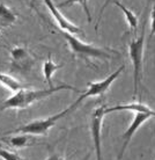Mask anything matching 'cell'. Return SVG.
I'll return each mask as SVG.
<instances>
[{"instance_id":"4fadbf2b","label":"cell","mask_w":155,"mask_h":160,"mask_svg":"<svg viewBox=\"0 0 155 160\" xmlns=\"http://www.w3.org/2000/svg\"><path fill=\"white\" fill-rule=\"evenodd\" d=\"M63 68L61 64H57L56 62H53L51 59V56H49V58L43 63V68H42V72H43V77L45 82L49 87H55L53 84H52V76L59 70V68Z\"/></svg>"},{"instance_id":"9c48e42d","label":"cell","mask_w":155,"mask_h":160,"mask_svg":"<svg viewBox=\"0 0 155 160\" xmlns=\"http://www.w3.org/2000/svg\"><path fill=\"white\" fill-rule=\"evenodd\" d=\"M43 1H44V4H45V6L49 8L51 15L53 16L55 20L57 21V24H58L59 29L71 32L73 35H81V34L84 35L82 28H80L79 26H76V24L72 23L71 21H68L67 19L60 13V11L58 9V7H57V5L53 4L52 0H43Z\"/></svg>"},{"instance_id":"5b68a950","label":"cell","mask_w":155,"mask_h":160,"mask_svg":"<svg viewBox=\"0 0 155 160\" xmlns=\"http://www.w3.org/2000/svg\"><path fill=\"white\" fill-rule=\"evenodd\" d=\"M125 68V65H122L119 68H117L115 72L110 73L107 78H104L103 80L101 81H96V82H88V88L85 91L84 93H81V95L78 100L72 104L73 109H75L78 107V104L81 103L85 99H88V98H93V96H102L104 93H107L109 91V88L111 87V85L114 84L118 77L122 74V72Z\"/></svg>"},{"instance_id":"277c9868","label":"cell","mask_w":155,"mask_h":160,"mask_svg":"<svg viewBox=\"0 0 155 160\" xmlns=\"http://www.w3.org/2000/svg\"><path fill=\"white\" fill-rule=\"evenodd\" d=\"M74 110L72 106L67 107L66 109H64L63 112H57L56 115L52 116H48L45 118H38V120H34L29 123L21 125L19 128L9 130L5 133V136H9V135H15V133H26V135H31V136H43L46 135L49 130L53 128L56 123L59 120H61L63 117H65L68 112Z\"/></svg>"},{"instance_id":"7a4b0ae2","label":"cell","mask_w":155,"mask_h":160,"mask_svg":"<svg viewBox=\"0 0 155 160\" xmlns=\"http://www.w3.org/2000/svg\"><path fill=\"white\" fill-rule=\"evenodd\" d=\"M59 32L64 37V40L66 41L73 57L82 58L87 64L90 63L92 58H99V59H111L112 58V55L109 51L104 50V49L97 48L93 44L86 43L71 32L61 30V29H59Z\"/></svg>"},{"instance_id":"3957f363","label":"cell","mask_w":155,"mask_h":160,"mask_svg":"<svg viewBox=\"0 0 155 160\" xmlns=\"http://www.w3.org/2000/svg\"><path fill=\"white\" fill-rule=\"evenodd\" d=\"M145 29H146V22L143 24L139 36L132 38L128 43V55L133 66V95H132L133 99H135V96L138 94L141 78H143V49H145V34H146Z\"/></svg>"},{"instance_id":"ba28073f","label":"cell","mask_w":155,"mask_h":160,"mask_svg":"<svg viewBox=\"0 0 155 160\" xmlns=\"http://www.w3.org/2000/svg\"><path fill=\"white\" fill-rule=\"evenodd\" d=\"M134 114L135 115H134V117H133V120H132L131 124L128 125V128L125 130V132H124L123 136H122V138H123V145H122V148H120L119 153H118V159H122V158H123L127 146L131 143L132 138H133V136L135 135V132L140 129V127H141L143 123H146L149 118L154 117L152 114H148V112H134Z\"/></svg>"},{"instance_id":"2e32d148","label":"cell","mask_w":155,"mask_h":160,"mask_svg":"<svg viewBox=\"0 0 155 160\" xmlns=\"http://www.w3.org/2000/svg\"><path fill=\"white\" fill-rule=\"evenodd\" d=\"M73 4H79L82 7L85 14L87 16V21L90 23L92 22V13H90V9H89V6H88V0H64V1H61V2L57 5V7L65 8L68 7V6H72Z\"/></svg>"},{"instance_id":"e0dca14e","label":"cell","mask_w":155,"mask_h":160,"mask_svg":"<svg viewBox=\"0 0 155 160\" xmlns=\"http://www.w3.org/2000/svg\"><path fill=\"white\" fill-rule=\"evenodd\" d=\"M0 158L2 160H23L16 152L9 151L7 148L0 146Z\"/></svg>"},{"instance_id":"9a60e30c","label":"cell","mask_w":155,"mask_h":160,"mask_svg":"<svg viewBox=\"0 0 155 160\" xmlns=\"http://www.w3.org/2000/svg\"><path fill=\"white\" fill-rule=\"evenodd\" d=\"M0 84L14 93L22 89V88L28 87V85L26 86L23 82H21L20 80L15 79L14 77L9 76V74H6V73H1V72H0Z\"/></svg>"},{"instance_id":"6da1fadb","label":"cell","mask_w":155,"mask_h":160,"mask_svg":"<svg viewBox=\"0 0 155 160\" xmlns=\"http://www.w3.org/2000/svg\"><path fill=\"white\" fill-rule=\"evenodd\" d=\"M74 91L75 93H81L80 89L73 87L71 85H59L55 87H48L43 89H29V88H22L9 96L8 99L0 104V112H5L7 109H24L31 106L34 102L46 99L52 94L59 92V91Z\"/></svg>"},{"instance_id":"d6986e66","label":"cell","mask_w":155,"mask_h":160,"mask_svg":"<svg viewBox=\"0 0 155 160\" xmlns=\"http://www.w3.org/2000/svg\"><path fill=\"white\" fill-rule=\"evenodd\" d=\"M110 1H111V0H105V1H104L103 6H102V8H101V11H99V19H97V22H96L95 30H97V29H99V20H101V18H102V15H103V13H104V11H105V8L108 7V5L110 4Z\"/></svg>"},{"instance_id":"52a82bcc","label":"cell","mask_w":155,"mask_h":160,"mask_svg":"<svg viewBox=\"0 0 155 160\" xmlns=\"http://www.w3.org/2000/svg\"><path fill=\"white\" fill-rule=\"evenodd\" d=\"M34 64L30 52L23 47H14L11 50V71L12 72H27Z\"/></svg>"},{"instance_id":"8fae6325","label":"cell","mask_w":155,"mask_h":160,"mask_svg":"<svg viewBox=\"0 0 155 160\" xmlns=\"http://www.w3.org/2000/svg\"><path fill=\"white\" fill-rule=\"evenodd\" d=\"M0 140L7 143L9 146L14 148H23L27 146H31L35 143L31 135H26V133H15V136L9 135L6 137H0Z\"/></svg>"},{"instance_id":"7c38bea8","label":"cell","mask_w":155,"mask_h":160,"mask_svg":"<svg viewBox=\"0 0 155 160\" xmlns=\"http://www.w3.org/2000/svg\"><path fill=\"white\" fill-rule=\"evenodd\" d=\"M114 2H115V4L118 6V8L123 12L124 16H125V20H126V22H127V26H128V30H130V32H132V34L137 32V30H138V26H139V19H138L137 14L132 12L130 8L125 7L119 0H115Z\"/></svg>"},{"instance_id":"44dd1931","label":"cell","mask_w":155,"mask_h":160,"mask_svg":"<svg viewBox=\"0 0 155 160\" xmlns=\"http://www.w3.org/2000/svg\"><path fill=\"white\" fill-rule=\"evenodd\" d=\"M36 1L37 0H29V5H30V7H35V5H36Z\"/></svg>"},{"instance_id":"ac0fdd59","label":"cell","mask_w":155,"mask_h":160,"mask_svg":"<svg viewBox=\"0 0 155 160\" xmlns=\"http://www.w3.org/2000/svg\"><path fill=\"white\" fill-rule=\"evenodd\" d=\"M155 35V4L152 6L151 11V34L149 37H153Z\"/></svg>"},{"instance_id":"5bb4252c","label":"cell","mask_w":155,"mask_h":160,"mask_svg":"<svg viewBox=\"0 0 155 160\" xmlns=\"http://www.w3.org/2000/svg\"><path fill=\"white\" fill-rule=\"evenodd\" d=\"M16 14L5 4L0 2V30L15 23Z\"/></svg>"},{"instance_id":"30bf717a","label":"cell","mask_w":155,"mask_h":160,"mask_svg":"<svg viewBox=\"0 0 155 160\" xmlns=\"http://www.w3.org/2000/svg\"><path fill=\"white\" fill-rule=\"evenodd\" d=\"M148 112L152 114L155 117V110L148 107L146 104L141 103V102H133V103H127V104H117L110 108H105V114H110V112Z\"/></svg>"},{"instance_id":"ffe728a7","label":"cell","mask_w":155,"mask_h":160,"mask_svg":"<svg viewBox=\"0 0 155 160\" xmlns=\"http://www.w3.org/2000/svg\"><path fill=\"white\" fill-rule=\"evenodd\" d=\"M45 160H66V159H65L64 157L60 156V154H58V153L52 152V153H50V156H49Z\"/></svg>"},{"instance_id":"8992f818","label":"cell","mask_w":155,"mask_h":160,"mask_svg":"<svg viewBox=\"0 0 155 160\" xmlns=\"http://www.w3.org/2000/svg\"><path fill=\"white\" fill-rule=\"evenodd\" d=\"M105 108L107 106L102 104L97 108L93 110L92 115H90V135H92V139L94 143V151H95L96 160H102V138H101V133H102V124H103L104 116L105 114Z\"/></svg>"}]
</instances>
